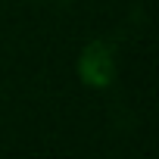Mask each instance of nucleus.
Segmentation results:
<instances>
[{
  "instance_id": "nucleus-1",
  "label": "nucleus",
  "mask_w": 159,
  "mask_h": 159,
  "mask_svg": "<svg viewBox=\"0 0 159 159\" xmlns=\"http://www.w3.org/2000/svg\"><path fill=\"white\" fill-rule=\"evenodd\" d=\"M78 78L91 88H109L116 78V53L106 41H94L78 56Z\"/></svg>"
}]
</instances>
